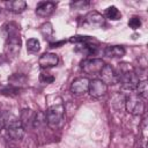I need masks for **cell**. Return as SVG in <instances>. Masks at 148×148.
I'll return each mask as SVG.
<instances>
[{
  "instance_id": "cell-11",
  "label": "cell",
  "mask_w": 148,
  "mask_h": 148,
  "mask_svg": "<svg viewBox=\"0 0 148 148\" xmlns=\"http://www.w3.org/2000/svg\"><path fill=\"white\" fill-rule=\"evenodd\" d=\"M56 9V3L51 2V1H44V2H39L36 7V14L38 16L42 17H47L50 16Z\"/></svg>"
},
{
  "instance_id": "cell-23",
  "label": "cell",
  "mask_w": 148,
  "mask_h": 148,
  "mask_svg": "<svg viewBox=\"0 0 148 148\" xmlns=\"http://www.w3.org/2000/svg\"><path fill=\"white\" fill-rule=\"evenodd\" d=\"M6 120H7V118L2 114V113H0V130L1 128H3L5 127V124H6Z\"/></svg>"
},
{
  "instance_id": "cell-21",
  "label": "cell",
  "mask_w": 148,
  "mask_h": 148,
  "mask_svg": "<svg viewBox=\"0 0 148 148\" xmlns=\"http://www.w3.org/2000/svg\"><path fill=\"white\" fill-rule=\"evenodd\" d=\"M128 27H130L131 29H133V30L139 29V28L141 27V20H140V17H138V16L131 17L130 21H128Z\"/></svg>"
},
{
  "instance_id": "cell-2",
  "label": "cell",
  "mask_w": 148,
  "mask_h": 148,
  "mask_svg": "<svg viewBox=\"0 0 148 148\" xmlns=\"http://www.w3.org/2000/svg\"><path fill=\"white\" fill-rule=\"evenodd\" d=\"M125 109L133 116H140L145 112V99H142L135 92H130L125 99Z\"/></svg>"
},
{
  "instance_id": "cell-19",
  "label": "cell",
  "mask_w": 148,
  "mask_h": 148,
  "mask_svg": "<svg viewBox=\"0 0 148 148\" xmlns=\"http://www.w3.org/2000/svg\"><path fill=\"white\" fill-rule=\"evenodd\" d=\"M8 80H9V82H12L10 86L15 87V86H17V84H23V83L25 82V76L22 75V74H14V75H12ZM16 88H17V87H16Z\"/></svg>"
},
{
  "instance_id": "cell-7",
  "label": "cell",
  "mask_w": 148,
  "mask_h": 148,
  "mask_svg": "<svg viewBox=\"0 0 148 148\" xmlns=\"http://www.w3.org/2000/svg\"><path fill=\"white\" fill-rule=\"evenodd\" d=\"M108 91V86L101 80V79H94L89 82V89L88 92L92 97H101L105 95Z\"/></svg>"
},
{
  "instance_id": "cell-15",
  "label": "cell",
  "mask_w": 148,
  "mask_h": 148,
  "mask_svg": "<svg viewBox=\"0 0 148 148\" xmlns=\"http://www.w3.org/2000/svg\"><path fill=\"white\" fill-rule=\"evenodd\" d=\"M135 90H136L135 94H136L138 96H140L142 99H146L147 96H148V84H147V81H146V80L139 81V83H138Z\"/></svg>"
},
{
  "instance_id": "cell-20",
  "label": "cell",
  "mask_w": 148,
  "mask_h": 148,
  "mask_svg": "<svg viewBox=\"0 0 148 148\" xmlns=\"http://www.w3.org/2000/svg\"><path fill=\"white\" fill-rule=\"evenodd\" d=\"M71 43H76V44H86L91 42V37L89 36H73L69 38Z\"/></svg>"
},
{
  "instance_id": "cell-22",
  "label": "cell",
  "mask_w": 148,
  "mask_h": 148,
  "mask_svg": "<svg viewBox=\"0 0 148 148\" xmlns=\"http://www.w3.org/2000/svg\"><path fill=\"white\" fill-rule=\"evenodd\" d=\"M40 81L43 82V83H52L53 81H54V76L53 75H51V74H49V73H42L40 74Z\"/></svg>"
},
{
  "instance_id": "cell-14",
  "label": "cell",
  "mask_w": 148,
  "mask_h": 148,
  "mask_svg": "<svg viewBox=\"0 0 148 148\" xmlns=\"http://www.w3.org/2000/svg\"><path fill=\"white\" fill-rule=\"evenodd\" d=\"M46 125V116H45V112L43 111H38L34 114V118H32V126L34 127H40V126H44Z\"/></svg>"
},
{
  "instance_id": "cell-18",
  "label": "cell",
  "mask_w": 148,
  "mask_h": 148,
  "mask_svg": "<svg viewBox=\"0 0 148 148\" xmlns=\"http://www.w3.org/2000/svg\"><path fill=\"white\" fill-rule=\"evenodd\" d=\"M40 32L45 38H50L53 35V27L50 22H46L44 24H42L40 27Z\"/></svg>"
},
{
  "instance_id": "cell-4",
  "label": "cell",
  "mask_w": 148,
  "mask_h": 148,
  "mask_svg": "<svg viewBox=\"0 0 148 148\" xmlns=\"http://www.w3.org/2000/svg\"><path fill=\"white\" fill-rule=\"evenodd\" d=\"M7 42L5 45V54L7 57H16L21 50V38L17 32L9 34L7 36Z\"/></svg>"
},
{
  "instance_id": "cell-9",
  "label": "cell",
  "mask_w": 148,
  "mask_h": 148,
  "mask_svg": "<svg viewBox=\"0 0 148 148\" xmlns=\"http://www.w3.org/2000/svg\"><path fill=\"white\" fill-rule=\"evenodd\" d=\"M84 22L90 27L99 28V27H103L105 24V18L101 13H98L96 10H92V12H89L84 16Z\"/></svg>"
},
{
  "instance_id": "cell-5",
  "label": "cell",
  "mask_w": 148,
  "mask_h": 148,
  "mask_svg": "<svg viewBox=\"0 0 148 148\" xmlns=\"http://www.w3.org/2000/svg\"><path fill=\"white\" fill-rule=\"evenodd\" d=\"M104 65L105 62L99 58H89L81 62V69L87 74H99Z\"/></svg>"
},
{
  "instance_id": "cell-8",
  "label": "cell",
  "mask_w": 148,
  "mask_h": 148,
  "mask_svg": "<svg viewBox=\"0 0 148 148\" xmlns=\"http://www.w3.org/2000/svg\"><path fill=\"white\" fill-rule=\"evenodd\" d=\"M89 80L87 77H77L75 79L71 84V91L75 95H82L88 92L89 89Z\"/></svg>"
},
{
  "instance_id": "cell-16",
  "label": "cell",
  "mask_w": 148,
  "mask_h": 148,
  "mask_svg": "<svg viewBox=\"0 0 148 148\" xmlns=\"http://www.w3.org/2000/svg\"><path fill=\"white\" fill-rule=\"evenodd\" d=\"M105 15L110 20H113V21H117L121 17V13L119 12V9L116 7V6H110L106 8V12H105Z\"/></svg>"
},
{
  "instance_id": "cell-1",
  "label": "cell",
  "mask_w": 148,
  "mask_h": 148,
  "mask_svg": "<svg viewBox=\"0 0 148 148\" xmlns=\"http://www.w3.org/2000/svg\"><path fill=\"white\" fill-rule=\"evenodd\" d=\"M45 116H46V125L49 127H51L52 130H56L60 126L65 116V106L60 97L58 98V102H54L49 105L45 112Z\"/></svg>"
},
{
  "instance_id": "cell-12",
  "label": "cell",
  "mask_w": 148,
  "mask_h": 148,
  "mask_svg": "<svg viewBox=\"0 0 148 148\" xmlns=\"http://www.w3.org/2000/svg\"><path fill=\"white\" fill-rule=\"evenodd\" d=\"M125 49L121 45H110L104 50V54L110 58H121L125 56Z\"/></svg>"
},
{
  "instance_id": "cell-3",
  "label": "cell",
  "mask_w": 148,
  "mask_h": 148,
  "mask_svg": "<svg viewBox=\"0 0 148 148\" xmlns=\"http://www.w3.org/2000/svg\"><path fill=\"white\" fill-rule=\"evenodd\" d=\"M5 128L7 131V134L10 139L13 140H22L23 136H24V127L21 123L20 119H7L6 120V124H5Z\"/></svg>"
},
{
  "instance_id": "cell-6",
  "label": "cell",
  "mask_w": 148,
  "mask_h": 148,
  "mask_svg": "<svg viewBox=\"0 0 148 148\" xmlns=\"http://www.w3.org/2000/svg\"><path fill=\"white\" fill-rule=\"evenodd\" d=\"M99 75H101V80L108 86V84H116L118 83V75H117V72L114 71V68L109 65V64H105L104 67L102 68V71L99 72Z\"/></svg>"
},
{
  "instance_id": "cell-13",
  "label": "cell",
  "mask_w": 148,
  "mask_h": 148,
  "mask_svg": "<svg viewBox=\"0 0 148 148\" xmlns=\"http://www.w3.org/2000/svg\"><path fill=\"white\" fill-rule=\"evenodd\" d=\"M6 7H7L8 10H10L12 13L18 14V13H22V12L27 8V2H25L24 0L7 1V2H6Z\"/></svg>"
},
{
  "instance_id": "cell-10",
  "label": "cell",
  "mask_w": 148,
  "mask_h": 148,
  "mask_svg": "<svg viewBox=\"0 0 148 148\" xmlns=\"http://www.w3.org/2000/svg\"><path fill=\"white\" fill-rule=\"evenodd\" d=\"M59 61V58L56 53H51V52H46L44 54L40 56V58L38 59V64L42 68H51L57 66Z\"/></svg>"
},
{
  "instance_id": "cell-24",
  "label": "cell",
  "mask_w": 148,
  "mask_h": 148,
  "mask_svg": "<svg viewBox=\"0 0 148 148\" xmlns=\"http://www.w3.org/2000/svg\"><path fill=\"white\" fill-rule=\"evenodd\" d=\"M65 43V40H61V42H56V43H51L50 45H51V47H59V45H61V44H64Z\"/></svg>"
},
{
  "instance_id": "cell-17",
  "label": "cell",
  "mask_w": 148,
  "mask_h": 148,
  "mask_svg": "<svg viewBox=\"0 0 148 148\" xmlns=\"http://www.w3.org/2000/svg\"><path fill=\"white\" fill-rule=\"evenodd\" d=\"M40 49V44L36 38H30L27 40V51L29 53H36Z\"/></svg>"
}]
</instances>
